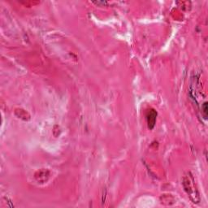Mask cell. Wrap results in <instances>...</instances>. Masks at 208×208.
I'll list each match as a JSON object with an SVG mask.
<instances>
[{"mask_svg": "<svg viewBox=\"0 0 208 208\" xmlns=\"http://www.w3.org/2000/svg\"><path fill=\"white\" fill-rule=\"evenodd\" d=\"M202 114H203L204 119H207V103L205 102L202 105Z\"/></svg>", "mask_w": 208, "mask_h": 208, "instance_id": "obj_2", "label": "cell"}, {"mask_svg": "<svg viewBox=\"0 0 208 208\" xmlns=\"http://www.w3.org/2000/svg\"><path fill=\"white\" fill-rule=\"evenodd\" d=\"M157 112L154 109H150L146 113V122L148 128L150 129H154L157 119Z\"/></svg>", "mask_w": 208, "mask_h": 208, "instance_id": "obj_1", "label": "cell"}]
</instances>
